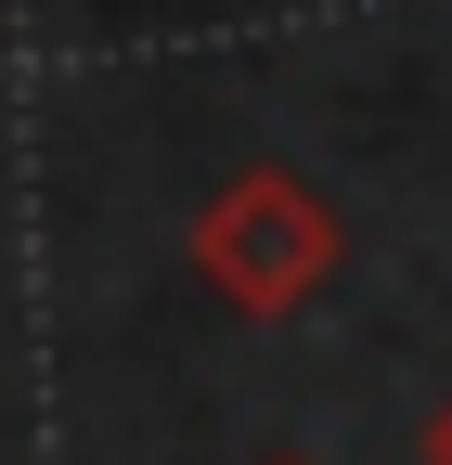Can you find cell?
<instances>
[{"instance_id":"6da1fadb","label":"cell","mask_w":452,"mask_h":465,"mask_svg":"<svg viewBox=\"0 0 452 465\" xmlns=\"http://www.w3.org/2000/svg\"><path fill=\"white\" fill-rule=\"evenodd\" d=\"M336 259H349V220H336L298 168H271V155L220 168L194 194V272L220 284V311H246V323H298L336 284Z\"/></svg>"},{"instance_id":"7a4b0ae2","label":"cell","mask_w":452,"mask_h":465,"mask_svg":"<svg viewBox=\"0 0 452 465\" xmlns=\"http://www.w3.org/2000/svg\"><path fill=\"white\" fill-rule=\"evenodd\" d=\"M414 465H452V401H439L427 427H414Z\"/></svg>"},{"instance_id":"3957f363","label":"cell","mask_w":452,"mask_h":465,"mask_svg":"<svg viewBox=\"0 0 452 465\" xmlns=\"http://www.w3.org/2000/svg\"><path fill=\"white\" fill-rule=\"evenodd\" d=\"M271 465H298V452H271Z\"/></svg>"}]
</instances>
